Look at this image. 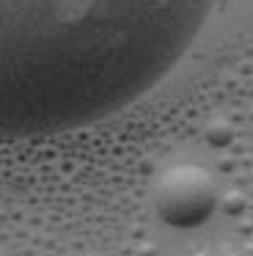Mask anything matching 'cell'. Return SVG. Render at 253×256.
Here are the masks:
<instances>
[{"label": "cell", "instance_id": "obj_2", "mask_svg": "<svg viewBox=\"0 0 253 256\" xmlns=\"http://www.w3.org/2000/svg\"><path fill=\"white\" fill-rule=\"evenodd\" d=\"M218 184L201 166L182 162L165 168L152 184V206L170 228H198L218 210Z\"/></svg>", "mask_w": 253, "mask_h": 256}, {"label": "cell", "instance_id": "obj_1", "mask_svg": "<svg viewBox=\"0 0 253 256\" xmlns=\"http://www.w3.org/2000/svg\"><path fill=\"white\" fill-rule=\"evenodd\" d=\"M218 0H0V138L72 132L157 88Z\"/></svg>", "mask_w": 253, "mask_h": 256}, {"label": "cell", "instance_id": "obj_3", "mask_svg": "<svg viewBox=\"0 0 253 256\" xmlns=\"http://www.w3.org/2000/svg\"><path fill=\"white\" fill-rule=\"evenodd\" d=\"M206 140L212 146H226L231 140V130H228V124H223V122H212L206 127Z\"/></svg>", "mask_w": 253, "mask_h": 256}]
</instances>
